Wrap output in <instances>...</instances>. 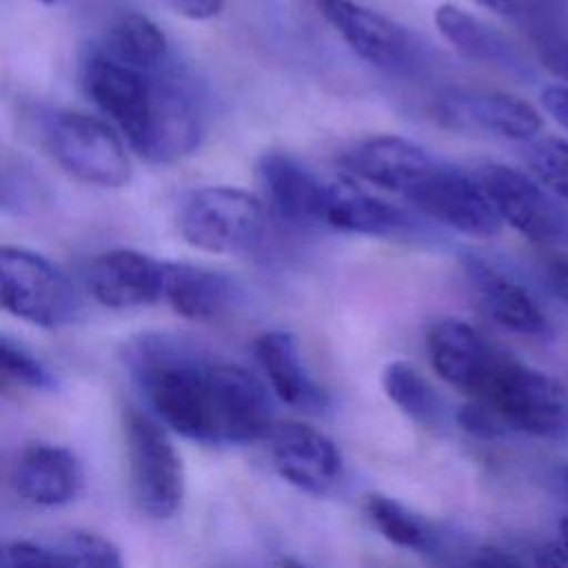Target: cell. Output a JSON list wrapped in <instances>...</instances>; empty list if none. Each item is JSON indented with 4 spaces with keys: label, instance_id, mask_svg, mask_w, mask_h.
Returning a JSON list of instances; mask_svg holds the SVG:
<instances>
[{
    "label": "cell",
    "instance_id": "obj_1",
    "mask_svg": "<svg viewBox=\"0 0 568 568\" xmlns=\"http://www.w3.org/2000/svg\"><path fill=\"white\" fill-rule=\"evenodd\" d=\"M133 373L155 415L191 442L248 444L273 428L264 386L237 364L197 359L162 339H144L133 353Z\"/></svg>",
    "mask_w": 568,
    "mask_h": 568
},
{
    "label": "cell",
    "instance_id": "obj_2",
    "mask_svg": "<svg viewBox=\"0 0 568 568\" xmlns=\"http://www.w3.org/2000/svg\"><path fill=\"white\" fill-rule=\"evenodd\" d=\"M175 226L197 251L235 255L260 244L264 211L255 195L237 186H202L182 200Z\"/></svg>",
    "mask_w": 568,
    "mask_h": 568
},
{
    "label": "cell",
    "instance_id": "obj_3",
    "mask_svg": "<svg viewBox=\"0 0 568 568\" xmlns=\"http://www.w3.org/2000/svg\"><path fill=\"white\" fill-rule=\"evenodd\" d=\"M479 402L488 404L506 428L546 439L568 437V388L510 355L501 359Z\"/></svg>",
    "mask_w": 568,
    "mask_h": 568
},
{
    "label": "cell",
    "instance_id": "obj_4",
    "mask_svg": "<svg viewBox=\"0 0 568 568\" xmlns=\"http://www.w3.org/2000/svg\"><path fill=\"white\" fill-rule=\"evenodd\" d=\"M51 158L73 180L98 189H122L131 182L133 169L120 135L102 120L62 111L44 129Z\"/></svg>",
    "mask_w": 568,
    "mask_h": 568
},
{
    "label": "cell",
    "instance_id": "obj_5",
    "mask_svg": "<svg viewBox=\"0 0 568 568\" xmlns=\"http://www.w3.org/2000/svg\"><path fill=\"white\" fill-rule=\"evenodd\" d=\"M124 442L138 510L153 519L173 517L184 499V466L171 437L146 413L131 408L124 415Z\"/></svg>",
    "mask_w": 568,
    "mask_h": 568
},
{
    "label": "cell",
    "instance_id": "obj_6",
    "mask_svg": "<svg viewBox=\"0 0 568 568\" xmlns=\"http://www.w3.org/2000/svg\"><path fill=\"white\" fill-rule=\"evenodd\" d=\"M2 308L40 328L71 324L80 313V297L69 277L47 257L4 246L0 251Z\"/></svg>",
    "mask_w": 568,
    "mask_h": 568
},
{
    "label": "cell",
    "instance_id": "obj_7",
    "mask_svg": "<svg viewBox=\"0 0 568 568\" xmlns=\"http://www.w3.org/2000/svg\"><path fill=\"white\" fill-rule=\"evenodd\" d=\"M501 222L539 244H568V209L535 175L488 162L473 173Z\"/></svg>",
    "mask_w": 568,
    "mask_h": 568
},
{
    "label": "cell",
    "instance_id": "obj_8",
    "mask_svg": "<svg viewBox=\"0 0 568 568\" xmlns=\"http://www.w3.org/2000/svg\"><path fill=\"white\" fill-rule=\"evenodd\" d=\"M433 113L448 129L488 133L515 142H532L541 131V115L532 104L495 89H448L435 100Z\"/></svg>",
    "mask_w": 568,
    "mask_h": 568
},
{
    "label": "cell",
    "instance_id": "obj_9",
    "mask_svg": "<svg viewBox=\"0 0 568 568\" xmlns=\"http://www.w3.org/2000/svg\"><path fill=\"white\" fill-rule=\"evenodd\" d=\"M204 131V109L191 84L173 71H155L151 120L140 155L155 164H171L193 153Z\"/></svg>",
    "mask_w": 568,
    "mask_h": 568
},
{
    "label": "cell",
    "instance_id": "obj_10",
    "mask_svg": "<svg viewBox=\"0 0 568 568\" xmlns=\"http://www.w3.org/2000/svg\"><path fill=\"white\" fill-rule=\"evenodd\" d=\"M153 73L115 62L102 51H93L82 67L84 93L124 133L138 153L151 120Z\"/></svg>",
    "mask_w": 568,
    "mask_h": 568
},
{
    "label": "cell",
    "instance_id": "obj_11",
    "mask_svg": "<svg viewBox=\"0 0 568 568\" xmlns=\"http://www.w3.org/2000/svg\"><path fill=\"white\" fill-rule=\"evenodd\" d=\"M406 200L426 217L468 237H493L501 217L475 175L448 166H435Z\"/></svg>",
    "mask_w": 568,
    "mask_h": 568
},
{
    "label": "cell",
    "instance_id": "obj_12",
    "mask_svg": "<svg viewBox=\"0 0 568 568\" xmlns=\"http://www.w3.org/2000/svg\"><path fill=\"white\" fill-rule=\"evenodd\" d=\"M266 439L275 470L295 488L326 495L342 479V455L322 430L302 422H280Z\"/></svg>",
    "mask_w": 568,
    "mask_h": 568
},
{
    "label": "cell",
    "instance_id": "obj_13",
    "mask_svg": "<svg viewBox=\"0 0 568 568\" xmlns=\"http://www.w3.org/2000/svg\"><path fill=\"white\" fill-rule=\"evenodd\" d=\"M426 351L435 373L457 390L479 399L506 353L497 351L470 324L439 320L426 331Z\"/></svg>",
    "mask_w": 568,
    "mask_h": 568
},
{
    "label": "cell",
    "instance_id": "obj_14",
    "mask_svg": "<svg viewBox=\"0 0 568 568\" xmlns=\"http://www.w3.org/2000/svg\"><path fill=\"white\" fill-rule=\"evenodd\" d=\"M315 7L346 47L364 62L393 71L410 60V36L379 11L355 0H315Z\"/></svg>",
    "mask_w": 568,
    "mask_h": 568
},
{
    "label": "cell",
    "instance_id": "obj_15",
    "mask_svg": "<svg viewBox=\"0 0 568 568\" xmlns=\"http://www.w3.org/2000/svg\"><path fill=\"white\" fill-rule=\"evenodd\" d=\"M91 297L106 308H140L164 297V262L133 248H113L87 268Z\"/></svg>",
    "mask_w": 568,
    "mask_h": 568
},
{
    "label": "cell",
    "instance_id": "obj_16",
    "mask_svg": "<svg viewBox=\"0 0 568 568\" xmlns=\"http://www.w3.org/2000/svg\"><path fill=\"white\" fill-rule=\"evenodd\" d=\"M339 162L357 180L404 197L437 166L417 142L402 135L362 138L342 153Z\"/></svg>",
    "mask_w": 568,
    "mask_h": 568
},
{
    "label": "cell",
    "instance_id": "obj_17",
    "mask_svg": "<svg viewBox=\"0 0 568 568\" xmlns=\"http://www.w3.org/2000/svg\"><path fill=\"white\" fill-rule=\"evenodd\" d=\"M464 271L479 306L495 324L530 337L550 333L546 313L519 280L477 255L466 257Z\"/></svg>",
    "mask_w": 568,
    "mask_h": 568
},
{
    "label": "cell",
    "instance_id": "obj_18",
    "mask_svg": "<svg viewBox=\"0 0 568 568\" xmlns=\"http://www.w3.org/2000/svg\"><path fill=\"white\" fill-rule=\"evenodd\" d=\"M13 488L36 506H64L82 486V470L78 457L55 444L24 446L11 468Z\"/></svg>",
    "mask_w": 568,
    "mask_h": 568
},
{
    "label": "cell",
    "instance_id": "obj_19",
    "mask_svg": "<svg viewBox=\"0 0 568 568\" xmlns=\"http://www.w3.org/2000/svg\"><path fill=\"white\" fill-rule=\"evenodd\" d=\"M257 175L271 206L291 222H320L326 186L311 169L282 151H268L260 158Z\"/></svg>",
    "mask_w": 568,
    "mask_h": 568
},
{
    "label": "cell",
    "instance_id": "obj_20",
    "mask_svg": "<svg viewBox=\"0 0 568 568\" xmlns=\"http://www.w3.org/2000/svg\"><path fill=\"white\" fill-rule=\"evenodd\" d=\"M255 357L273 393L284 404L304 413H320L326 406V393L304 366L300 346L291 333H262L255 339Z\"/></svg>",
    "mask_w": 568,
    "mask_h": 568
},
{
    "label": "cell",
    "instance_id": "obj_21",
    "mask_svg": "<svg viewBox=\"0 0 568 568\" xmlns=\"http://www.w3.org/2000/svg\"><path fill=\"white\" fill-rule=\"evenodd\" d=\"M433 18H435L437 31L462 55L508 73H517V75L530 73V67L524 60L521 51L515 47V42L493 24L473 16L470 11L457 4L444 2L435 9Z\"/></svg>",
    "mask_w": 568,
    "mask_h": 568
},
{
    "label": "cell",
    "instance_id": "obj_22",
    "mask_svg": "<svg viewBox=\"0 0 568 568\" xmlns=\"http://www.w3.org/2000/svg\"><path fill=\"white\" fill-rule=\"evenodd\" d=\"M235 297L233 282L206 266L164 262V302L191 322L222 317Z\"/></svg>",
    "mask_w": 568,
    "mask_h": 568
},
{
    "label": "cell",
    "instance_id": "obj_23",
    "mask_svg": "<svg viewBox=\"0 0 568 568\" xmlns=\"http://www.w3.org/2000/svg\"><path fill=\"white\" fill-rule=\"evenodd\" d=\"M320 222L359 235H395L408 226L402 209L344 182H328Z\"/></svg>",
    "mask_w": 568,
    "mask_h": 568
},
{
    "label": "cell",
    "instance_id": "obj_24",
    "mask_svg": "<svg viewBox=\"0 0 568 568\" xmlns=\"http://www.w3.org/2000/svg\"><path fill=\"white\" fill-rule=\"evenodd\" d=\"M98 51L131 69L153 73L160 71L169 58V40L151 18L131 11L109 24Z\"/></svg>",
    "mask_w": 568,
    "mask_h": 568
},
{
    "label": "cell",
    "instance_id": "obj_25",
    "mask_svg": "<svg viewBox=\"0 0 568 568\" xmlns=\"http://www.w3.org/2000/svg\"><path fill=\"white\" fill-rule=\"evenodd\" d=\"M382 388L386 397L413 422L435 426L442 415V404L433 386L408 362L393 359L382 371Z\"/></svg>",
    "mask_w": 568,
    "mask_h": 568
},
{
    "label": "cell",
    "instance_id": "obj_26",
    "mask_svg": "<svg viewBox=\"0 0 568 568\" xmlns=\"http://www.w3.org/2000/svg\"><path fill=\"white\" fill-rule=\"evenodd\" d=\"M366 517L373 528L390 544L406 550H426L433 544V532L415 513H410L404 504L386 497V495H368L366 499Z\"/></svg>",
    "mask_w": 568,
    "mask_h": 568
},
{
    "label": "cell",
    "instance_id": "obj_27",
    "mask_svg": "<svg viewBox=\"0 0 568 568\" xmlns=\"http://www.w3.org/2000/svg\"><path fill=\"white\" fill-rule=\"evenodd\" d=\"M526 164L530 175L568 202V140L535 138L526 149Z\"/></svg>",
    "mask_w": 568,
    "mask_h": 568
},
{
    "label": "cell",
    "instance_id": "obj_28",
    "mask_svg": "<svg viewBox=\"0 0 568 568\" xmlns=\"http://www.w3.org/2000/svg\"><path fill=\"white\" fill-rule=\"evenodd\" d=\"M493 13L526 24L537 40L555 36L552 29L566 16V0H477Z\"/></svg>",
    "mask_w": 568,
    "mask_h": 568
},
{
    "label": "cell",
    "instance_id": "obj_29",
    "mask_svg": "<svg viewBox=\"0 0 568 568\" xmlns=\"http://www.w3.org/2000/svg\"><path fill=\"white\" fill-rule=\"evenodd\" d=\"M0 371L2 382L13 386H24L31 390H47L53 386V375L49 368L33 357L22 344L2 335L0 339Z\"/></svg>",
    "mask_w": 568,
    "mask_h": 568
},
{
    "label": "cell",
    "instance_id": "obj_30",
    "mask_svg": "<svg viewBox=\"0 0 568 568\" xmlns=\"http://www.w3.org/2000/svg\"><path fill=\"white\" fill-rule=\"evenodd\" d=\"M69 568H122L120 550L98 532L73 530L60 546Z\"/></svg>",
    "mask_w": 568,
    "mask_h": 568
},
{
    "label": "cell",
    "instance_id": "obj_31",
    "mask_svg": "<svg viewBox=\"0 0 568 568\" xmlns=\"http://www.w3.org/2000/svg\"><path fill=\"white\" fill-rule=\"evenodd\" d=\"M2 568H69L62 550L44 548L36 541H11L2 550Z\"/></svg>",
    "mask_w": 568,
    "mask_h": 568
},
{
    "label": "cell",
    "instance_id": "obj_32",
    "mask_svg": "<svg viewBox=\"0 0 568 568\" xmlns=\"http://www.w3.org/2000/svg\"><path fill=\"white\" fill-rule=\"evenodd\" d=\"M457 424L473 437L477 439H497L506 433V426L504 422L497 417V413L479 402V399H473L464 406H459L457 410Z\"/></svg>",
    "mask_w": 568,
    "mask_h": 568
},
{
    "label": "cell",
    "instance_id": "obj_33",
    "mask_svg": "<svg viewBox=\"0 0 568 568\" xmlns=\"http://www.w3.org/2000/svg\"><path fill=\"white\" fill-rule=\"evenodd\" d=\"M539 60L544 69L568 82V36L555 33L539 40Z\"/></svg>",
    "mask_w": 568,
    "mask_h": 568
},
{
    "label": "cell",
    "instance_id": "obj_34",
    "mask_svg": "<svg viewBox=\"0 0 568 568\" xmlns=\"http://www.w3.org/2000/svg\"><path fill=\"white\" fill-rule=\"evenodd\" d=\"M169 4L178 16L193 22L211 20L224 9V0H169Z\"/></svg>",
    "mask_w": 568,
    "mask_h": 568
},
{
    "label": "cell",
    "instance_id": "obj_35",
    "mask_svg": "<svg viewBox=\"0 0 568 568\" xmlns=\"http://www.w3.org/2000/svg\"><path fill=\"white\" fill-rule=\"evenodd\" d=\"M470 568H524V564L497 546H484L475 552Z\"/></svg>",
    "mask_w": 568,
    "mask_h": 568
},
{
    "label": "cell",
    "instance_id": "obj_36",
    "mask_svg": "<svg viewBox=\"0 0 568 568\" xmlns=\"http://www.w3.org/2000/svg\"><path fill=\"white\" fill-rule=\"evenodd\" d=\"M541 104L564 129H568V87H546L541 91Z\"/></svg>",
    "mask_w": 568,
    "mask_h": 568
},
{
    "label": "cell",
    "instance_id": "obj_37",
    "mask_svg": "<svg viewBox=\"0 0 568 568\" xmlns=\"http://www.w3.org/2000/svg\"><path fill=\"white\" fill-rule=\"evenodd\" d=\"M535 568H568V550L561 541H546L535 550Z\"/></svg>",
    "mask_w": 568,
    "mask_h": 568
},
{
    "label": "cell",
    "instance_id": "obj_38",
    "mask_svg": "<svg viewBox=\"0 0 568 568\" xmlns=\"http://www.w3.org/2000/svg\"><path fill=\"white\" fill-rule=\"evenodd\" d=\"M546 280L550 291L568 304V260H552L546 266Z\"/></svg>",
    "mask_w": 568,
    "mask_h": 568
},
{
    "label": "cell",
    "instance_id": "obj_39",
    "mask_svg": "<svg viewBox=\"0 0 568 568\" xmlns=\"http://www.w3.org/2000/svg\"><path fill=\"white\" fill-rule=\"evenodd\" d=\"M559 541H561L564 548L568 550V517L561 519V524H559Z\"/></svg>",
    "mask_w": 568,
    "mask_h": 568
},
{
    "label": "cell",
    "instance_id": "obj_40",
    "mask_svg": "<svg viewBox=\"0 0 568 568\" xmlns=\"http://www.w3.org/2000/svg\"><path fill=\"white\" fill-rule=\"evenodd\" d=\"M277 568H308V566L300 564L297 559H291V557H286V559H282V561H280V566H277Z\"/></svg>",
    "mask_w": 568,
    "mask_h": 568
},
{
    "label": "cell",
    "instance_id": "obj_41",
    "mask_svg": "<svg viewBox=\"0 0 568 568\" xmlns=\"http://www.w3.org/2000/svg\"><path fill=\"white\" fill-rule=\"evenodd\" d=\"M40 4H47V7H64V4H71L75 0H38Z\"/></svg>",
    "mask_w": 568,
    "mask_h": 568
},
{
    "label": "cell",
    "instance_id": "obj_42",
    "mask_svg": "<svg viewBox=\"0 0 568 568\" xmlns=\"http://www.w3.org/2000/svg\"><path fill=\"white\" fill-rule=\"evenodd\" d=\"M566 488H568V470H566Z\"/></svg>",
    "mask_w": 568,
    "mask_h": 568
}]
</instances>
